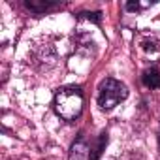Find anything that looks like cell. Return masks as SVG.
Wrapping results in <instances>:
<instances>
[{
    "label": "cell",
    "instance_id": "obj_4",
    "mask_svg": "<svg viewBox=\"0 0 160 160\" xmlns=\"http://www.w3.org/2000/svg\"><path fill=\"white\" fill-rule=\"evenodd\" d=\"M143 85L149 89H160V72L156 68H149L143 72Z\"/></svg>",
    "mask_w": 160,
    "mask_h": 160
},
{
    "label": "cell",
    "instance_id": "obj_5",
    "mask_svg": "<svg viewBox=\"0 0 160 160\" xmlns=\"http://www.w3.org/2000/svg\"><path fill=\"white\" fill-rule=\"evenodd\" d=\"M106 145H108V134L104 132V134H100V139H98V143H96V147L92 149V152H91V156H89V160H98V158H100V154L104 152V149H106Z\"/></svg>",
    "mask_w": 160,
    "mask_h": 160
},
{
    "label": "cell",
    "instance_id": "obj_6",
    "mask_svg": "<svg viewBox=\"0 0 160 160\" xmlns=\"http://www.w3.org/2000/svg\"><path fill=\"white\" fill-rule=\"evenodd\" d=\"M53 6V2H34V0H28L27 2V8L28 10H32V12H45L47 8H51Z\"/></svg>",
    "mask_w": 160,
    "mask_h": 160
},
{
    "label": "cell",
    "instance_id": "obj_8",
    "mask_svg": "<svg viewBox=\"0 0 160 160\" xmlns=\"http://www.w3.org/2000/svg\"><path fill=\"white\" fill-rule=\"evenodd\" d=\"M126 10L128 12H138L139 10V4L138 2H126Z\"/></svg>",
    "mask_w": 160,
    "mask_h": 160
},
{
    "label": "cell",
    "instance_id": "obj_3",
    "mask_svg": "<svg viewBox=\"0 0 160 160\" xmlns=\"http://www.w3.org/2000/svg\"><path fill=\"white\" fill-rule=\"evenodd\" d=\"M89 156H91V152H89L87 141H85V138L81 136V138L73 143V147H72V156H70V160H89Z\"/></svg>",
    "mask_w": 160,
    "mask_h": 160
},
{
    "label": "cell",
    "instance_id": "obj_7",
    "mask_svg": "<svg viewBox=\"0 0 160 160\" xmlns=\"http://www.w3.org/2000/svg\"><path fill=\"white\" fill-rule=\"evenodd\" d=\"M81 15H85L87 19H91V21H94V23H100V21H102V13H100V12H92V13H81Z\"/></svg>",
    "mask_w": 160,
    "mask_h": 160
},
{
    "label": "cell",
    "instance_id": "obj_1",
    "mask_svg": "<svg viewBox=\"0 0 160 160\" xmlns=\"http://www.w3.org/2000/svg\"><path fill=\"white\" fill-rule=\"evenodd\" d=\"M83 91L79 87H66L55 94V111L64 121H75L83 111Z\"/></svg>",
    "mask_w": 160,
    "mask_h": 160
},
{
    "label": "cell",
    "instance_id": "obj_2",
    "mask_svg": "<svg viewBox=\"0 0 160 160\" xmlns=\"http://www.w3.org/2000/svg\"><path fill=\"white\" fill-rule=\"evenodd\" d=\"M128 96V89L117 81V79H106L100 85V92H98V106L106 111L113 109L119 102H122L124 98Z\"/></svg>",
    "mask_w": 160,
    "mask_h": 160
}]
</instances>
